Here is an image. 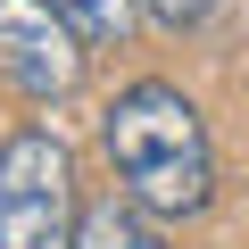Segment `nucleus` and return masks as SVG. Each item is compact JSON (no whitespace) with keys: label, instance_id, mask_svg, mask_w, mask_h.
I'll return each instance as SVG.
<instances>
[{"label":"nucleus","instance_id":"f257e3e1","mask_svg":"<svg viewBox=\"0 0 249 249\" xmlns=\"http://www.w3.org/2000/svg\"><path fill=\"white\" fill-rule=\"evenodd\" d=\"M108 166L116 183L133 191L150 216H199L216 199V142H208V116L175 91V83H124L108 100Z\"/></svg>","mask_w":249,"mask_h":249},{"label":"nucleus","instance_id":"20e7f679","mask_svg":"<svg viewBox=\"0 0 249 249\" xmlns=\"http://www.w3.org/2000/svg\"><path fill=\"white\" fill-rule=\"evenodd\" d=\"M75 249H166V232H158V216L124 191V199H100V208H83V224H75Z\"/></svg>","mask_w":249,"mask_h":249},{"label":"nucleus","instance_id":"39448f33","mask_svg":"<svg viewBox=\"0 0 249 249\" xmlns=\"http://www.w3.org/2000/svg\"><path fill=\"white\" fill-rule=\"evenodd\" d=\"M50 9H58L91 50H116L124 34H133V0H50Z\"/></svg>","mask_w":249,"mask_h":249},{"label":"nucleus","instance_id":"423d86ee","mask_svg":"<svg viewBox=\"0 0 249 249\" xmlns=\"http://www.w3.org/2000/svg\"><path fill=\"white\" fill-rule=\"evenodd\" d=\"M133 9H142L150 25H166V34H191V25H208L216 0H133Z\"/></svg>","mask_w":249,"mask_h":249},{"label":"nucleus","instance_id":"f03ea898","mask_svg":"<svg viewBox=\"0 0 249 249\" xmlns=\"http://www.w3.org/2000/svg\"><path fill=\"white\" fill-rule=\"evenodd\" d=\"M75 158L58 133H9L0 142V249H75Z\"/></svg>","mask_w":249,"mask_h":249},{"label":"nucleus","instance_id":"7ed1b4c3","mask_svg":"<svg viewBox=\"0 0 249 249\" xmlns=\"http://www.w3.org/2000/svg\"><path fill=\"white\" fill-rule=\"evenodd\" d=\"M83 50H91V42L50 9V0H0V75H9L17 100H34V108L75 100Z\"/></svg>","mask_w":249,"mask_h":249}]
</instances>
